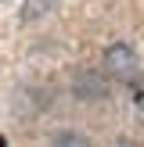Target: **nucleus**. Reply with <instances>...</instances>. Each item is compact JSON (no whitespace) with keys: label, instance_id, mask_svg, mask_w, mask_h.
Instances as JSON below:
<instances>
[{"label":"nucleus","instance_id":"obj_3","mask_svg":"<svg viewBox=\"0 0 144 147\" xmlns=\"http://www.w3.org/2000/svg\"><path fill=\"white\" fill-rule=\"evenodd\" d=\"M43 104H47V93H40L36 86H22V90L14 93V115H18V119H33V115H40Z\"/></svg>","mask_w":144,"mask_h":147},{"label":"nucleus","instance_id":"obj_1","mask_svg":"<svg viewBox=\"0 0 144 147\" xmlns=\"http://www.w3.org/2000/svg\"><path fill=\"white\" fill-rule=\"evenodd\" d=\"M101 65H105V72L112 79H119V83H133L137 79V50L130 47V43H108Z\"/></svg>","mask_w":144,"mask_h":147},{"label":"nucleus","instance_id":"obj_4","mask_svg":"<svg viewBox=\"0 0 144 147\" xmlns=\"http://www.w3.org/2000/svg\"><path fill=\"white\" fill-rule=\"evenodd\" d=\"M58 7V0H22V25H36Z\"/></svg>","mask_w":144,"mask_h":147},{"label":"nucleus","instance_id":"obj_5","mask_svg":"<svg viewBox=\"0 0 144 147\" xmlns=\"http://www.w3.org/2000/svg\"><path fill=\"white\" fill-rule=\"evenodd\" d=\"M54 144H83V133H54Z\"/></svg>","mask_w":144,"mask_h":147},{"label":"nucleus","instance_id":"obj_7","mask_svg":"<svg viewBox=\"0 0 144 147\" xmlns=\"http://www.w3.org/2000/svg\"><path fill=\"white\" fill-rule=\"evenodd\" d=\"M0 147H4V136H0Z\"/></svg>","mask_w":144,"mask_h":147},{"label":"nucleus","instance_id":"obj_2","mask_svg":"<svg viewBox=\"0 0 144 147\" xmlns=\"http://www.w3.org/2000/svg\"><path fill=\"white\" fill-rule=\"evenodd\" d=\"M108 72L101 76L97 68H83V72H76L72 76V97H79V100H105L108 97Z\"/></svg>","mask_w":144,"mask_h":147},{"label":"nucleus","instance_id":"obj_6","mask_svg":"<svg viewBox=\"0 0 144 147\" xmlns=\"http://www.w3.org/2000/svg\"><path fill=\"white\" fill-rule=\"evenodd\" d=\"M0 4H11V0H0Z\"/></svg>","mask_w":144,"mask_h":147}]
</instances>
